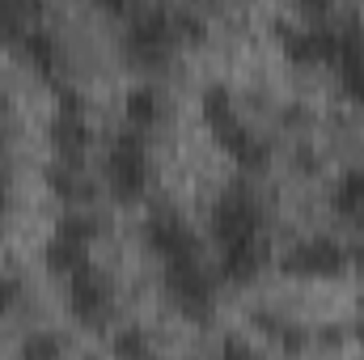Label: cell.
<instances>
[{
	"label": "cell",
	"mask_w": 364,
	"mask_h": 360,
	"mask_svg": "<svg viewBox=\"0 0 364 360\" xmlns=\"http://www.w3.org/2000/svg\"><path fill=\"white\" fill-rule=\"evenodd\" d=\"M68 309L77 322L85 327H102L110 318V284L93 268H81L68 275Z\"/></svg>",
	"instance_id": "obj_7"
},
{
	"label": "cell",
	"mask_w": 364,
	"mask_h": 360,
	"mask_svg": "<svg viewBox=\"0 0 364 360\" xmlns=\"http://www.w3.org/2000/svg\"><path fill=\"white\" fill-rule=\"evenodd\" d=\"M335 212L348 225L364 229V170H352V174L339 179V186H335Z\"/></svg>",
	"instance_id": "obj_13"
},
{
	"label": "cell",
	"mask_w": 364,
	"mask_h": 360,
	"mask_svg": "<svg viewBox=\"0 0 364 360\" xmlns=\"http://www.w3.org/2000/svg\"><path fill=\"white\" fill-rule=\"evenodd\" d=\"M161 280H166L170 301L182 309V318H195V322H199V318H208V314H212L216 292H212V271L203 268V255L166 259Z\"/></svg>",
	"instance_id": "obj_5"
},
{
	"label": "cell",
	"mask_w": 364,
	"mask_h": 360,
	"mask_svg": "<svg viewBox=\"0 0 364 360\" xmlns=\"http://www.w3.org/2000/svg\"><path fill=\"white\" fill-rule=\"evenodd\" d=\"M114 356H149V339L140 335V331H123V335H114Z\"/></svg>",
	"instance_id": "obj_18"
},
{
	"label": "cell",
	"mask_w": 364,
	"mask_h": 360,
	"mask_svg": "<svg viewBox=\"0 0 364 360\" xmlns=\"http://www.w3.org/2000/svg\"><path fill=\"white\" fill-rule=\"evenodd\" d=\"M212 238L220 250V275L233 284H250L267 263V229L263 208L250 186H229L212 208Z\"/></svg>",
	"instance_id": "obj_1"
},
{
	"label": "cell",
	"mask_w": 364,
	"mask_h": 360,
	"mask_svg": "<svg viewBox=\"0 0 364 360\" xmlns=\"http://www.w3.org/2000/svg\"><path fill=\"white\" fill-rule=\"evenodd\" d=\"M348 268V250L335 238H309L284 255V271L292 275H339Z\"/></svg>",
	"instance_id": "obj_9"
},
{
	"label": "cell",
	"mask_w": 364,
	"mask_h": 360,
	"mask_svg": "<svg viewBox=\"0 0 364 360\" xmlns=\"http://www.w3.org/2000/svg\"><path fill=\"white\" fill-rule=\"evenodd\" d=\"M55 233H60V238H73V242H85V246H90L93 238H97V216H93V212H81V208H68V212L60 216Z\"/></svg>",
	"instance_id": "obj_16"
},
{
	"label": "cell",
	"mask_w": 364,
	"mask_h": 360,
	"mask_svg": "<svg viewBox=\"0 0 364 360\" xmlns=\"http://www.w3.org/2000/svg\"><path fill=\"white\" fill-rule=\"evenodd\" d=\"M38 17H43L38 0H0V38L17 43L30 26H38Z\"/></svg>",
	"instance_id": "obj_12"
},
{
	"label": "cell",
	"mask_w": 364,
	"mask_h": 360,
	"mask_svg": "<svg viewBox=\"0 0 364 360\" xmlns=\"http://www.w3.org/2000/svg\"><path fill=\"white\" fill-rule=\"evenodd\" d=\"M127 123L140 127V132L157 123V93L149 90V85H140V90L127 93Z\"/></svg>",
	"instance_id": "obj_17"
},
{
	"label": "cell",
	"mask_w": 364,
	"mask_h": 360,
	"mask_svg": "<svg viewBox=\"0 0 364 360\" xmlns=\"http://www.w3.org/2000/svg\"><path fill=\"white\" fill-rule=\"evenodd\" d=\"M17 305H21V284L13 275H0V318L17 314Z\"/></svg>",
	"instance_id": "obj_21"
},
{
	"label": "cell",
	"mask_w": 364,
	"mask_h": 360,
	"mask_svg": "<svg viewBox=\"0 0 364 360\" xmlns=\"http://www.w3.org/2000/svg\"><path fill=\"white\" fill-rule=\"evenodd\" d=\"M203 119H208L212 136L229 149V157H233L242 170H263V166L272 162L267 140H263L250 123H242V115L233 110V97H229V90L212 85V90L203 93Z\"/></svg>",
	"instance_id": "obj_2"
},
{
	"label": "cell",
	"mask_w": 364,
	"mask_h": 360,
	"mask_svg": "<svg viewBox=\"0 0 364 360\" xmlns=\"http://www.w3.org/2000/svg\"><path fill=\"white\" fill-rule=\"evenodd\" d=\"M55 352H64V344L55 335H30L21 344V356H55Z\"/></svg>",
	"instance_id": "obj_19"
},
{
	"label": "cell",
	"mask_w": 364,
	"mask_h": 360,
	"mask_svg": "<svg viewBox=\"0 0 364 360\" xmlns=\"http://www.w3.org/2000/svg\"><path fill=\"white\" fill-rule=\"evenodd\" d=\"M47 182L55 186V195L60 199H68V203H85L93 195V186H90V179L81 174V166H73V162H60L55 157V166L47 170Z\"/></svg>",
	"instance_id": "obj_14"
},
{
	"label": "cell",
	"mask_w": 364,
	"mask_h": 360,
	"mask_svg": "<svg viewBox=\"0 0 364 360\" xmlns=\"http://www.w3.org/2000/svg\"><path fill=\"white\" fill-rule=\"evenodd\" d=\"M348 268H356L360 280H364V246H352V250H348Z\"/></svg>",
	"instance_id": "obj_23"
},
{
	"label": "cell",
	"mask_w": 364,
	"mask_h": 360,
	"mask_svg": "<svg viewBox=\"0 0 364 360\" xmlns=\"http://www.w3.org/2000/svg\"><path fill=\"white\" fill-rule=\"evenodd\" d=\"M47 268L60 271V275H73V271L90 268V246L55 233V238H51V246H47Z\"/></svg>",
	"instance_id": "obj_15"
},
{
	"label": "cell",
	"mask_w": 364,
	"mask_h": 360,
	"mask_svg": "<svg viewBox=\"0 0 364 360\" xmlns=\"http://www.w3.org/2000/svg\"><path fill=\"white\" fill-rule=\"evenodd\" d=\"M144 242L153 246V255L161 259H186V255H203L199 250V238L191 233V225L174 216V212H153L144 221Z\"/></svg>",
	"instance_id": "obj_8"
},
{
	"label": "cell",
	"mask_w": 364,
	"mask_h": 360,
	"mask_svg": "<svg viewBox=\"0 0 364 360\" xmlns=\"http://www.w3.org/2000/svg\"><path fill=\"white\" fill-rule=\"evenodd\" d=\"M13 47H17V51H21V55H26L43 77H55V64H60L55 55H60V51H55V38L47 34V26H30Z\"/></svg>",
	"instance_id": "obj_11"
},
{
	"label": "cell",
	"mask_w": 364,
	"mask_h": 360,
	"mask_svg": "<svg viewBox=\"0 0 364 360\" xmlns=\"http://www.w3.org/2000/svg\"><path fill=\"white\" fill-rule=\"evenodd\" d=\"M106 182H110L114 199H123V203L144 195V186H149V144H144L140 127H123L114 136L110 157H106Z\"/></svg>",
	"instance_id": "obj_4"
},
{
	"label": "cell",
	"mask_w": 364,
	"mask_h": 360,
	"mask_svg": "<svg viewBox=\"0 0 364 360\" xmlns=\"http://www.w3.org/2000/svg\"><path fill=\"white\" fill-rule=\"evenodd\" d=\"M93 4H97V9H106V13H123L132 0H93Z\"/></svg>",
	"instance_id": "obj_24"
},
{
	"label": "cell",
	"mask_w": 364,
	"mask_h": 360,
	"mask_svg": "<svg viewBox=\"0 0 364 360\" xmlns=\"http://www.w3.org/2000/svg\"><path fill=\"white\" fill-rule=\"evenodd\" d=\"M178 17H174V9H166V4H153V9H144V13H136L132 21H127V30H123V51L136 60V64H166L170 60V51L178 47Z\"/></svg>",
	"instance_id": "obj_3"
},
{
	"label": "cell",
	"mask_w": 364,
	"mask_h": 360,
	"mask_svg": "<svg viewBox=\"0 0 364 360\" xmlns=\"http://www.w3.org/2000/svg\"><path fill=\"white\" fill-rule=\"evenodd\" d=\"M220 352H225V356H250V344H242V339H225Z\"/></svg>",
	"instance_id": "obj_22"
},
{
	"label": "cell",
	"mask_w": 364,
	"mask_h": 360,
	"mask_svg": "<svg viewBox=\"0 0 364 360\" xmlns=\"http://www.w3.org/2000/svg\"><path fill=\"white\" fill-rule=\"evenodd\" d=\"M296 9H301V17L314 21V26H322V21L335 17V0H296Z\"/></svg>",
	"instance_id": "obj_20"
},
{
	"label": "cell",
	"mask_w": 364,
	"mask_h": 360,
	"mask_svg": "<svg viewBox=\"0 0 364 360\" xmlns=\"http://www.w3.org/2000/svg\"><path fill=\"white\" fill-rule=\"evenodd\" d=\"M335 68H339V77H343V90H348V97L364 102V34H360V26H343Z\"/></svg>",
	"instance_id": "obj_10"
},
{
	"label": "cell",
	"mask_w": 364,
	"mask_h": 360,
	"mask_svg": "<svg viewBox=\"0 0 364 360\" xmlns=\"http://www.w3.org/2000/svg\"><path fill=\"white\" fill-rule=\"evenodd\" d=\"M51 144H55V157L60 162H73V166L85 162L90 127H85V106H81V97L73 90H60V115L51 123Z\"/></svg>",
	"instance_id": "obj_6"
}]
</instances>
